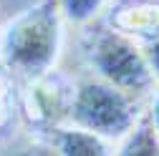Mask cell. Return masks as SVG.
<instances>
[{
	"label": "cell",
	"instance_id": "cell-4",
	"mask_svg": "<svg viewBox=\"0 0 159 156\" xmlns=\"http://www.w3.org/2000/svg\"><path fill=\"white\" fill-rule=\"evenodd\" d=\"M73 93H76V88L63 76L48 71L43 76L33 78V81H28V93H25V101H23V111H25L30 124L48 131L53 126H61V121L71 119Z\"/></svg>",
	"mask_w": 159,
	"mask_h": 156
},
{
	"label": "cell",
	"instance_id": "cell-1",
	"mask_svg": "<svg viewBox=\"0 0 159 156\" xmlns=\"http://www.w3.org/2000/svg\"><path fill=\"white\" fill-rule=\"evenodd\" d=\"M58 0H38L5 25L0 35V61L23 81L43 76L53 68L61 53V20Z\"/></svg>",
	"mask_w": 159,
	"mask_h": 156
},
{
	"label": "cell",
	"instance_id": "cell-5",
	"mask_svg": "<svg viewBox=\"0 0 159 156\" xmlns=\"http://www.w3.org/2000/svg\"><path fill=\"white\" fill-rule=\"evenodd\" d=\"M109 25L147 46L159 35V5L149 0H119L111 8Z\"/></svg>",
	"mask_w": 159,
	"mask_h": 156
},
{
	"label": "cell",
	"instance_id": "cell-3",
	"mask_svg": "<svg viewBox=\"0 0 159 156\" xmlns=\"http://www.w3.org/2000/svg\"><path fill=\"white\" fill-rule=\"evenodd\" d=\"M71 121L104 139H124L139 121V106L131 93L98 78L76 88L71 103Z\"/></svg>",
	"mask_w": 159,
	"mask_h": 156
},
{
	"label": "cell",
	"instance_id": "cell-12",
	"mask_svg": "<svg viewBox=\"0 0 159 156\" xmlns=\"http://www.w3.org/2000/svg\"><path fill=\"white\" fill-rule=\"evenodd\" d=\"M149 3H157V5H159V0H149Z\"/></svg>",
	"mask_w": 159,
	"mask_h": 156
},
{
	"label": "cell",
	"instance_id": "cell-10",
	"mask_svg": "<svg viewBox=\"0 0 159 156\" xmlns=\"http://www.w3.org/2000/svg\"><path fill=\"white\" fill-rule=\"evenodd\" d=\"M5 119H8V93H5L3 81H0V128H3Z\"/></svg>",
	"mask_w": 159,
	"mask_h": 156
},
{
	"label": "cell",
	"instance_id": "cell-8",
	"mask_svg": "<svg viewBox=\"0 0 159 156\" xmlns=\"http://www.w3.org/2000/svg\"><path fill=\"white\" fill-rule=\"evenodd\" d=\"M58 3L71 23H89L101 13V8L109 0H58Z\"/></svg>",
	"mask_w": 159,
	"mask_h": 156
},
{
	"label": "cell",
	"instance_id": "cell-9",
	"mask_svg": "<svg viewBox=\"0 0 159 156\" xmlns=\"http://www.w3.org/2000/svg\"><path fill=\"white\" fill-rule=\"evenodd\" d=\"M144 53H147L149 66H152V71H154V76H157V81H159V35L144 46Z\"/></svg>",
	"mask_w": 159,
	"mask_h": 156
},
{
	"label": "cell",
	"instance_id": "cell-2",
	"mask_svg": "<svg viewBox=\"0 0 159 156\" xmlns=\"http://www.w3.org/2000/svg\"><path fill=\"white\" fill-rule=\"evenodd\" d=\"M86 58L98 78L131 96L149 91L157 81L142 43L114 25L96 28L86 35Z\"/></svg>",
	"mask_w": 159,
	"mask_h": 156
},
{
	"label": "cell",
	"instance_id": "cell-11",
	"mask_svg": "<svg viewBox=\"0 0 159 156\" xmlns=\"http://www.w3.org/2000/svg\"><path fill=\"white\" fill-rule=\"evenodd\" d=\"M149 116H152V121H154V128H157V133H159V88H157V93H154V101H152Z\"/></svg>",
	"mask_w": 159,
	"mask_h": 156
},
{
	"label": "cell",
	"instance_id": "cell-7",
	"mask_svg": "<svg viewBox=\"0 0 159 156\" xmlns=\"http://www.w3.org/2000/svg\"><path fill=\"white\" fill-rule=\"evenodd\" d=\"M119 154H134V156H152L159 154V133L154 128V121L149 111L144 116H139V121L134 124V128L121 139V146H119Z\"/></svg>",
	"mask_w": 159,
	"mask_h": 156
},
{
	"label": "cell",
	"instance_id": "cell-6",
	"mask_svg": "<svg viewBox=\"0 0 159 156\" xmlns=\"http://www.w3.org/2000/svg\"><path fill=\"white\" fill-rule=\"evenodd\" d=\"M48 136H51V146L66 156H106V154H111L109 139H104V136H98L78 124H73V128L53 126V128H48Z\"/></svg>",
	"mask_w": 159,
	"mask_h": 156
}]
</instances>
